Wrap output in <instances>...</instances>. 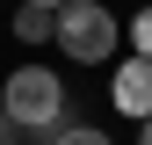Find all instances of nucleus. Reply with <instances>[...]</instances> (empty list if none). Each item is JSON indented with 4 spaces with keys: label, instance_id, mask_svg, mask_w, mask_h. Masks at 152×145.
<instances>
[{
    "label": "nucleus",
    "instance_id": "nucleus-6",
    "mask_svg": "<svg viewBox=\"0 0 152 145\" xmlns=\"http://www.w3.org/2000/svg\"><path fill=\"white\" fill-rule=\"evenodd\" d=\"M44 145H109V138L94 131V123H65V131H51Z\"/></svg>",
    "mask_w": 152,
    "mask_h": 145
},
{
    "label": "nucleus",
    "instance_id": "nucleus-4",
    "mask_svg": "<svg viewBox=\"0 0 152 145\" xmlns=\"http://www.w3.org/2000/svg\"><path fill=\"white\" fill-rule=\"evenodd\" d=\"M15 36H22V44H51V36H58V15H44V7H15Z\"/></svg>",
    "mask_w": 152,
    "mask_h": 145
},
{
    "label": "nucleus",
    "instance_id": "nucleus-5",
    "mask_svg": "<svg viewBox=\"0 0 152 145\" xmlns=\"http://www.w3.org/2000/svg\"><path fill=\"white\" fill-rule=\"evenodd\" d=\"M123 36L138 44V58H152V7H138V15H130V22H123Z\"/></svg>",
    "mask_w": 152,
    "mask_h": 145
},
{
    "label": "nucleus",
    "instance_id": "nucleus-1",
    "mask_svg": "<svg viewBox=\"0 0 152 145\" xmlns=\"http://www.w3.org/2000/svg\"><path fill=\"white\" fill-rule=\"evenodd\" d=\"M65 109H72V94L51 65H15L0 80V116L15 131H65Z\"/></svg>",
    "mask_w": 152,
    "mask_h": 145
},
{
    "label": "nucleus",
    "instance_id": "nucleus-3",
    "mask_svg": "<svg viewBox=\"0 0 152 145\" xmlns=\"http://www.w3.org/2000/svg\"><path fill=\"white\" fill-rule=\"evenodd\" d=\"M109 94H116V109L123 116H152V58H123L116 65V80H109Z\"/></svg>",
    "mask_w": 152,
    "mask_h": 145
},
{
    "label": "nucleus",
    "instance_id": "nucleus-2",
    "mask_svg": "<svg viewBox=\"0 0 152 145\" xmlns=\"http://www.w3.org/2000/svg\"><path fill=\"white\" fill-rule=\"evenodd\" d=\"M116 44H123V22L102 7V0H72V7H58V51H65L72 65L116 58Z\"/></svg>",
    "mask_w": 152,
    "mask_h": 145
},
{
    "label": "nucleus",
    "instance_id": "nucleus-7",
    "mask_svg": "<svg viewBox=\"0 0 152 145\" xmlns=\"http://www.w3.org/2000/svg\"><path fill=\"white\" fill-rule=\"evenodd\" d=\"M22 7H44V15H58V7H72V0H22Z\"/></svg>",
    "mask_w": 152,
    "mask_h": 145
},
{
    "label": "nucleus",
    "instance_id": "nucleus-8",
    "mask_svg": "<svg viewBox=\"0 0 152 145\" xmlns=\"http://www.w3.org/2000/svg\"><path fill=\"white\" fill-rule=\"evenodd\" d=\"M138 145H152V116H145V131H138Z\"/></svg>",
    "mask_w": 152,
    "mask_h": 145
}]
</instances>
